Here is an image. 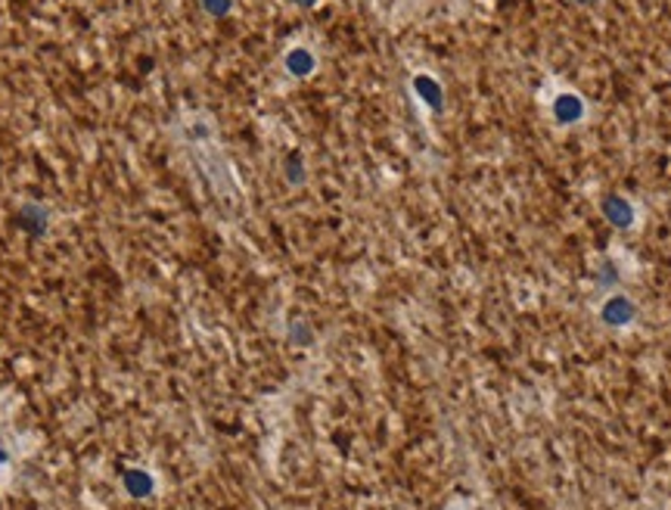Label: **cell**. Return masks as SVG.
<instances>
[{"label":"cell","mask_w":671,"mask_h":510,"mask_svg":"<svg viewBox=\"0 0 671 510\" xmlns=\"http://www.w3.org/2000/svg\"><path fill=\"white\" fill-rule=\"evenodd\" d=\"M588 113H591L588 100L572 88H559L547 100V116H551L556 128H579L588 122Z\"/></svg>","instance_id":"6da1fadb"},{"label":"cell","mask_w":671,"mask_h":510,"mask_svg":"<svg viewBox=\"0 0 671 510\" xmlns=\"http://www.w3.org/2000/svg\"><path fill=\"white\" fill-rule=\"evenodd\" d=\"M597 318H601L603 327H609V330H616V333H625V330H631V327L641 321V305H637L634 296L612 290V293H606V299L601 302Z\"/></svg>","instance_id":"7a4b0ae2"},{"label":"cell","mask_w":671,"mask_h":510,"mask_svg":"<svg viewBox=\"0 0 671 510\" xmlns=\"http://www.w3.org/2000/svg\"><path fill=\"white\" fill-rule=\"evenodd\" d=\"M408 88H411V97L417 100L423 113H429V116H441V113H444V106H448V93H444V85H441V78L436 72L417 69L411 75Z\"/></svg>","instance_id":"3957f363"},{"label":"cell","mask_w":671,"mask_h":510,"mask_svg":"<svg viewBox=\"0 0 671 510\" xmlns=\"http://www.w3.org/2000/svg\"><path fill=\"white\" fill-rule=\"evenodd\" d=\"M280 69H283V75L289 81H308V78H314L321 72V53L311 44H305V41H296V44H289L283 50Z\"/></svg>","instance_id":"277c9868"},{"label":"cell","mask_w":671,"mask_h":510,"mask_svg":"<svg viewBox=\"0 0 671 510\" xmlns=\"http://www.w3.org/2000/svg\"><path fill=\"white\" fill-rule=\"evenodd\" d=\"M601 212L616 231H634L641 225V209L625 193H606L601 200Z\"/></svg>","instance_id":"5b68a950"},{"label":"cell","mask_w":671,"mask_h":510,"mask_svg":"<svg viewBox=\"0 0 671 510\" xmlns=\"http://www.w3.org/2000/svg\"><path fill=\"white\" fill-rule=\"evenodd\" d=\"M118 483H121L125 495H128L131 501H150V498L156 495V488H159L156 473L146 470V467H125Z\"/></svg>","instance_id":"8992f818"},{"label":"cell","mask_w":671,"mask_h":510,"mask_svg":"<svg viewBox=\"0 0 671 510\" xmlns=\"http://www.w3.org/2000/svg\"><path fill=\"white\" fill-rule=\"evenodd\" d=\"M16 221H20V228L31 233V237H44L47 228H50V209H47L44 203H23Z\"/></svg>","instance_id":"52a82bcc"},{"label":"cell","mask_w":671,"mask_h":510,"mask_svg":"<svg viewBox=\"0 0 671 510\" xmlns=\"http://www.w3.org/2000/svg\"><path fill=\"white\" fill-rule=\"evenodd\" d=\"M283 178L289 187H301L308 181V165H305V156L301 153H289L283 160Z\"/></svg>","instance_id":"ba28073f"},{"label":"cell","mask_w":671,"mask_h":510,"mask_svg":"<svg viewBox=\"0 0 671 510\" xmlns=\"http://www.w3.org/2000/svg\"><path fill=\"white\" fill-rule=\"evenodd\" d=\"M619 283H622L619 262H616V258H603L601 268H597V286H601V290H612V286H619Z\"/></svg>","instance_id":"9c48e42d"},{"label":"cell","mask_w":671,"mask_h":510,"mask_svg":"<svg viewBox=\"0 0 671 510\" xmlns=\"http://www.w3.org/2000/svg\"><path fill=\"white\" fill-rule=\"evenodd\" d=\"M196 3L209 20H228L236 10V0H196Z\"/></svg>","instance_id":"30bf717a"},{"label":"cell","mask_w":671,"mask_h":510,"mask_svg":"<svg viewBox=\"0 0 671 510\" xmlns=\"http://www.w3.org/2000/svg\"><path fill=\"white\" fill-rule=\"evenodd\" d=\"M289 343H293V346H311V343H314V330H311V324L301 321V318L289 321Z\"/></svg>","instance_id":"8fae6325"},{"label":"cell","mask_w":671,"mask_h":510,"mask_svg":"<svg viewBox=\"0 0 671 510\" xmlns=\"http://www.w3.org/2000/svg\"><path fill=\"white\" fill-rule=\"evenodd\" d=\"M10 467H13V455H10V448H7V445H0V480L10 473Z\"/></svg>","instance_id":"7c38bea8"},{"label":"cell","mask_w":671,"mask_h":510,"mask_svg":"<svg viewBox=\"0 0 671 510\" xmlns=\"http://www.w3.org/2000/svg\"><path fill=\"white\" fill-rule=\"evenodd\" d=\"M283 3H289V7H299V10H314L321 0H283Z\"/></svg>","instance_id":"4fadbf2b"},{"label":"cell","mask_w":671,"mask_h":510,"mask_svg":"<svg viewBox=\"0 0 671 510\" xmlns=\"http://www.w3.org/2000/svg\"><path fill=\"white\" fill-rule=\"evenodd\" d=\"M572 3H579V7H594L597 0H572Z\"/></svg>","instance_id":"5bb4252c"}]
</instances>
